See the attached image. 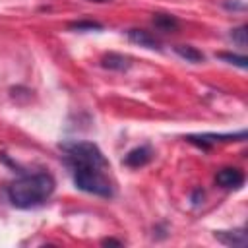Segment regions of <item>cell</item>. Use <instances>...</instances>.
<instances>
[{
    "label": "cell",
    "mask_w": 248,
    "mask_h": 248,
    "mask_svg": "<svg viewBox=\"0 0 248 248\" xmlns=\"http://www.w3.org/2000/svg\"><path fill=\"white\" fill-rule=\"evenodd\" d=\"M60 149L64 153V161L70 167L78 190L99 198L114 196L110 165L97 143L85 140H72V141H62Z\"/></svg>",
    "instance_id": "cell-1"
},
{
    "label": "cell",
    "mask_w": 248,
    "mask_h": 248,
    "mask_svg": "<svg viewBox=\"0 0 248 248\" xmlns=\"http://www.w3.org/2000/svg\"><path fill=\"white\" fill-rule=\"evenodd\" d=\"M56 182L50 172H25L6 186V196L14 207L31 209L43 205L54 192Z\"/></svg>",
    "instance_id": "cell-2"
},
{
    "label": "cell",
    "mask_w": 248,
    "mask_h": 248,
    "mask_svg": "<svg viewBox=\"0 0 248 248\" xmlns=\"http://www.w3.org/2000/svg\"><path fill=\"white\" fill-rule=\"evenodd\" d=\"M186 140H188L190 143L202 147V149H207V147H211V145H215V143H221V141H231V140H232V141H234V140L244 141V140H246V132L240 130V132H236V134H192V136H188Z\"/></svg>",
    "instance_id": "cell-3"
},
{
    "label": "cell",
    "mask_w": 248,
    "mask_h": 248,
    "mask_svg": "<svg viewBox=\"0 0 248 248\" xmlns=\"http://www.w3.org/2000/svg\"><path fill=\"white\" fill-rule=\"evenodd\" d=\"M215 182L221 186V188H227V190H236L244 184V174L242 170L238 169H232V167H227V169H221L217 174H215Z\"/></svg>",
    "instance_id": "cell-4"
},
{
    "label": "cell",
    "mask_w": 248,
    "mask_h": 248,
    "mask_svg": "<svg viewBox=\"0 0 248 248\" xmlns=\"http://www.w3.org/2000/svg\"><path fill=\"white\" fill-rule=\"evenodd\" d=\"M151 159H153L151 147H149V145H140V147L130 149V151L124 155V165H126V167H132V169H140V167L147 165Z\"/></svg>",
    "instance_id": "cell-5"
},
{
    "label": "cell",
    "mask_w": 248,
    "mask_h": 248,
    "mask_svg": "<svg viewBox=\"0 0 248 248\" xmlns=\"http://www.w3.org/2000/svg\"><path fill=\"white\" fill-rule=\"evenodd\" d=\"M213 236L221 242V244H225V246H232V248H242V246H246V231L244 229H234V231H215L213 232Z\"/></svg>",
    "instance_id": "cell-6"
},
{
    "label": "cell",
    "mask_w": 248,
    "mask_h": 248,
    "mask_svg": "<svg viewBox=\"0 0 248 248\" xmlns=\"http://www.w3.org/2000/svg\"><path fill=\"white\" fill-rule=\"evenodd\" d=\"M101 64H103V68L124 72V70H128L132 66V58L124 56V54H118V52H108V54H105L101 58Z\"/></svg>",
    "instance_id": "cell-7"
},
{
    "label": "cell",
    "mask_w": 248,
    "mask_h": 248,
    "mask_svg": "<svg viewBox=\"0 0 248 248\" xmlns=\"http://www.w3.org/2000/svg\"><path fill=\"white\" fill-rule=\"evenodd\" d=\"M128 39L140 46H145V48H161L159 46V41L149 33V31H143V29H130L128 31Z\"/></svg>",
    "instance_id": "cell-8"
},
{
    "label": "cell",
    "mask_w": 248,
    "mask_h": 248,
    "mask_svg": "<svg viewBox=\"0 0 248 248\" xmlns=\"http://www.w3.org/2000/svg\"><path fill=\"white\" fill-rule=\"evenodd\" d=\"M153 25L163 33H170V31L178 29V19L174 16H169V14H155L153 16Z\"/></svg>",
    "instance_id": "cell-9"
},
{
    "label": "cell",
    "mask_w": 248,
    "mask_h": 248,
    "mask_svg": "<svg viewBox=\"0 0 248 248\" xmlns=\"http://www.w3.org/2000/svg\"><path fill=\"white\" fill-rule=\"evenodd\" d=\"M174 50H176V54H178V56H182L186 62H194V64L203 62V54H202L198 48L190 46V45H178Z\"/></svg>",
    "instance_id": "cell-10"
},
{
    "label": "cell",
    "mask_w": 248,
    "mask_h": 248,
    "mask_svg": "<svg viewBox=\"0 0 248 248\" xmlns=\"http://www.w3.org/2000/svg\"><path fill=\"white\" fill-rule=\"evenodd\" d=\"M217 56H219L221 60L229 62V64H234V66H238V68H246V66H248V60H246V56H238V54H231V52H219Z\"/></svg>",
    "instance_id": "cell-11"
},
{
    "label": "cell",
    "mask_w": 248,
    "mask_h": 248,
    "mask_svg": "<svg viewBox=\"0 0 248 248\" xmlns=\"http://www.w3.org/2000/svg\"><path fill=\"white\" fill-rule=\"evenodd\" d=\"M70 29H76V31H93V29H103V25L97 23V21H85V19H81V21L72 23Z\"/></svg>",
    "instance_id": "cell-12"
},
{
    "label": "cell",
    "mask_w": 248,
    "mask_h": 248,
    "mask_svg": "<svg viewBox=\"0 0 248 248\" xmlns=\"http://www.w3.org/2000/svg\"><path fill=\"white\" fill-rule=\"evenodd\" d=\"M231 39H232V43H236L240 48H246V27H244V25H240V27L232 29Z\"/></svg>",
    "instance_id": "cell-13"
},
{
    "label": "cell",
    "mask_w": 248,
    "mask_h": 248,
    "mask_svg": "<svg viewBox=\"0 0 248 248\" xmlns=\"http://www.w3.org/2000/svg\"><path fill=\"white\" fill-rule=\"evenodd\" d=\"M103 244H116V246H122V242H120V240H114V238H105Z\"/></svg>",
    "instance_id": "cell-14"
},
{
    "label": "cell",
    "mask_w": 248,
    "mask_h": 248,
    "mask_svg": "<svg viewBox=\"0 0 248 248\" xmlns=\"http://www.w3.org/2000/svg\"><path fill=\"white\" fill-rule=\"evenodd\" d=\"M89 2H97V4H105V2H110V0H89Z\"/></svg>",
    "instance_id": "cell-15"
}]
</instances>
